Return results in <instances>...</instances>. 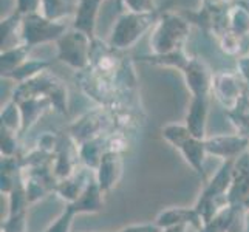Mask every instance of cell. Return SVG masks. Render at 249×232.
Wrapping results in <instances>:
<instances>
[{
    "instance_id": "obj_16",
    "label": "cell",
    "mask_w": 249,
    "mask_h": 232,
    "mask_svg": "<svg viewBox=\"0 0 249 232\" xmlns=\"http://www.w3.org/2000/svg\"><path fill=\"white\" fill-rule=\"evenodd\" d=\"M189 226L186 225H177V226H170V228H166L162 229V232H187Z\"/></svg>"
},
{
    "instance_id": "obj_14",
    "label": "cell",
    "mask_w": 249,
    "mask_h": 232,
    "mask_svg": "<svg viewBox=\"0 0 249 232\" xmlns=\"http://www.w3.org/2000/svg\"><path fill=\"white\" fill-rule=\"evenodd\" d=\"M27 231V212L6 215L2 221V232H25Z\"/></svg>"
},
{
    "instance_id": "obj_12",
    "label": "cell",
    "mask_w": 249,
    "mask_h": 232,
    "mask_svg": "<svg viewBox=\"0 0 249 232\" xmlns=\"http://www.w3.org/2000/svg\"><path fill=\"white\" fill-rule=\"evenodd\" d=\"M78 215L70 204H65L64 211L59 214L57 218L45 229V232H71V225L74 217Z\"/></svg>"
},
{
    "instance_id": "obj_6",
    "label": "cell",
    "mask_w": 249,
    "mask_h": 232,
    "mask_svg": "<svg viewBox=\"0 0 249 232\" xmlns=\"http://www.w3.org/2000/svg\"><path fill=\"white\" fill-rule=\"evenodd\" d=\"M245 209L242 206L228 204L218 211L208 223H204L198 232H229L238 226H243Z\"/></svg>"
},
{
    "instance_id": "obj_3",
    "label": "cell",
    "mask_w": 249,
    "mask_h": 232,
    "mask_svg": "<svg viewBox=\"0 0 249 232\" xmlns=\"http://www.w3.org/2000/svg\"><path fill=\"white\" fill-rule=\"evenodd\" d=\"M124 170V153L107 150L102 157L98 169L94 170V178L102 189V192L108 194L123 177Z\"/></svg>"
},
{
    "instance_id": "obj_13",
    "label": "cell",
    "mask_w": 249,
    "mask_h": 232,
    "mask_svg": "<svg viewBox=\"0 0 249 232\" xmlns=\"http://www.w3.org/2000/svg\"><path fill=\"white\" fill-rule=\"evenodd\" d=\"M19 149V135L2 128V138H0V152L2 157H16Z\"/></svg>"
},
{
    "instance_id": "obj_1",
    "label": "cell",
    "mask_w": 249,
    "mask_h": 232,
    "mask_svg": "<svg viewBox=\"0 0 249 232\" xmlns=\"http://www.w3.org/2000/svg\"><path fill=\"white\" fill-rule=\"evenodd\" d=\"M162 138L167 143H170L179 153L183 155L186 162L191 166L195 174L201 178V181L206 183V157H208V150H206L204 140H198L189 132V128L181 124H169L162 127Z\"/></svg>"
},
{
    "instance_id": "obj_4",
    "label": "cell",
    "mask_w": 249,
    "mask_h": 232,
    "mask_svg": "<svg viewBox=\"0 0 249 232\" xmlns=\"http://www.w3.org/2000/svg\"><path fill=\"white\" fill-rule=\"evenodd\" d=\"M155 223L161 229L177 226V225H186L189 228H194L198 232L203 228V220L200 217L198 211L195 209V206H192V208L174 206V208L162 209L157 215Z\"/></svg>"
},
{
    "instance_id": "obj_9",
    "label": "cell",
    "mask_w": 249,
    "mask_h": 232,
    "mask_svg": "<svg viewBox=\"0 0 249 232\" xmlns=\"http://www.w3.org/2000/svg\"><path fill=\"white\" fill-rule=\"evenodd\" d=\"M107 152V144L104 136H98V138L85 141L78 145V155H79V162L90 170H96L99 162Z\"/></svg>"
},
{
    "instance_id": "obj_11",
    "label": "cell",
    "mask_w": 249,
    "mask_h": 232,
    "mask_svg": "<svg viewBox=\"0 0 249 232\" xmlns=\"http://www.w3.org/2000/svg\"><path fill=\"white\" fill-rule=\"evenodd\" d=\"M2 128L22 135V111L16 102H10L2 110Z\"/></svg>"
},
{
    "instance_id": "obj_15",
    "label": "cell",
    "mask_w": 249,
    "mask_h": 232,
    "mask_svg": "<svg viewBox=\"0 0 249 232\" xmlns=\"http://www.w3.org/2000/svg\"><path fill=\"white\" fill-rule=\"evenodd\" d=\"M115 232H162V229L153 223H138V225H128L121 229H118Z\"/></svg>"
},
{
    "instance_id": "obj_8",
    "label": "cell",
    "mask_w": 249,
    "mask_h": 232,
    "mask_svg": "<svg viewBox=\"0 0 249 232\" xmlns=\"http://www.w3.org/2000/svg\"><path fill=\"white\" fill-rule=\"evenodd\" d=\"M184 125L195 138H208V135H206V127H208V99H206V96H194Z\"/></svg>"
},
{
    "instance_id": "obj_2",
    "label": "cell",
    "mask_w": 249,
    "mask_h": 232,
    "mask_svg": "<svg viewBox=\"0 0 249 232\" xmlns=\"http://www.w3.org/2000/svg\"><path fill=\"white\" fill-rule=\"evenodd\" d=\"M204 143H206L208 155L221 158L223 161L237 160L243 152L249 150V138L238 133L208 136Z\"/></svg>"
},
{
    "instance_id": "obj_5",
    "label": "cell",
    "mask_w": 249,
    "mask_h": 232,
    "mask_svg": "<svg viewBox=\"0 0 249 232\" xmlns=\"http://www.w3.org/2000/svg\"><path fill=\"white\" fill-rule=\"evenodd\" d=\"M94 178V172L82 166V169L76 170L74 174L64 179H59L56 183L54 192L61 196L65 203H73L78 196L85 191V187Z\"/></svg>"
},
{
    "instance_id": "obj_10",
    "label": "cell",
    "mask_w": 249,
    "mask_h": 232,
    "mask_svg": "<svg viewBox=\"0 0 249 232\" xmlns=\"http://www.w3.org/2000/svg\"><path fill=\"white\" fill-rule=\"evenodd\" d=\"M187 84L191 87L194 96H206V91L209 87L208 73L200 64H191L187 67Z\"/></svg>"
},
{
    "instance_id": "obj_7",
    "label": "cell",
    "mask_w": 249,
    "mask_h": 232,
    "mask_svg": "<svg viewBox=\"0 0 249 232\" xmlns=\"http://www.w3.org/2000/svg\"><path fill=\"white\" fill-rule=\"evenodd\" d=\"M104 195L106 194L102 192V189L99 187L96 178H93L78 198L73 203H65V204H70L78 215L79 214H96V212H101L106 206Z\"/></svg>"
}]
</instances>
